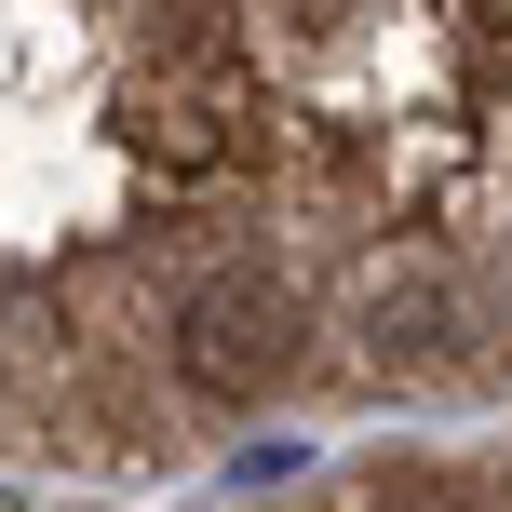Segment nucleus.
Here are the masks:
<instances>
[{
	"instance_id": "nucleus-1",
	"label": "nucleus",
	"mask_w": 512,
	"mask_h": 512,
	"mask_svg": "<svg viewBox=\"0 0 512 512\" xmlns=\"http://www.w3.org/2000/svg\"><path fill=\"white\" fill-rule=\"evenodd\" d=\"M176 351H189V378L203 391H270L283 378V351H297V297H283L270 270H203L176 297Z\"/></svg>"
},
{
	"instance_id": "nucleus-2",
	"label": "nucleus",
	"mask_w": 512,
	"mask_h": 512,
	"mask_svg": "<svg viewBox=\"0 0 512 512\" xmlns=\"http://www.w3.org/2000/svg\"><path fill=\"white\" fill-rule=\"evenodd\" d=\"M364 351H459V283L445 270H391V283H364Z\"/></svg>"
}]
</instances>
